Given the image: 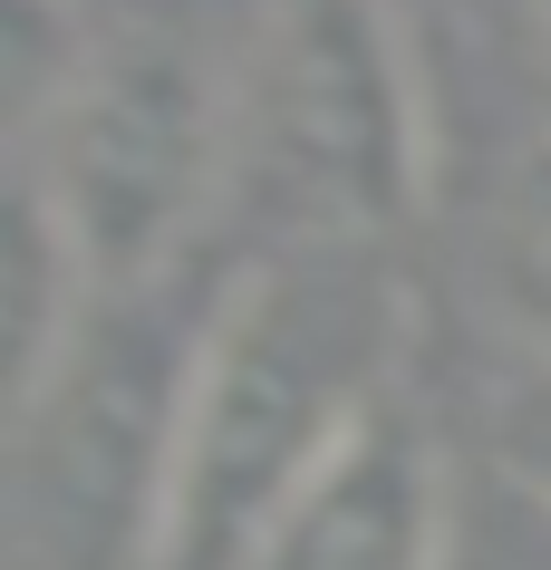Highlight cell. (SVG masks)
Wrapping results in <instances>:
<instances>
[{
  "label": "cell",
  "instance_id": "cell-1",
  "mask_svg": "<svg viewBox=\"0 0 551 570\" xmlns=\"http://www.w3.org/2000/svg\"><path fill=\"white\" fill-rule=\"evenodd\" d=\"M406 281L377 242H262L204 291L146 570H252L309 474L397 406Z\"/></svg>",
  "mask_w": 551,
  "mask_h": 570
},
{
  "label": "cell",
  "instance_id": "cell-2",
  "mask_svg": "<svg viewBox=\"0 0 551 570\" xmlns=\"http://www.w3.org/2000/svg\"><path fill=\"white\" fill-rule=\"evenodd\" d=\"M223 204L272 242H387L426 204V78L387 0H252Z\"/></svg>",
  "mask_w": 551,
  "mask_h": 570
},
{
  "label": "cell",
  "instance_id": "cell-3",
  "mask_svg": "<svg viewBox=\"0 0 551 570\" xmlns=\"http://www.w3.org/2000/svg\"><path fill=\"white\" fill-rule=\"evenodd\" d=\"M30 175L88 271V301L165 291L233 194V49H204L184 20L88 39Z\"/></svg>",
  "mask_w": 551,
  "mask_h": 570
},
{
  "label": "cell",
  "instance_id": "cell-4",
  "mask_svg": "<svg viewBox=\"0 0 551 570\" xmlns=\"http://www.w3.org/2000/svg\"><path fill=\"white\" fill-rule=\"evenodd\" d=\"M194 330H204V309L175 320L165 291L88 301L59 387L20 425L39 532H49V551L68 570H146L165 464H175V406H184V367H194Z\"/></svg>",
  "mask_w": 551,
  "mask_h": 570
},
{
  "label": "cell",
  "instance_id": "cell-5",
  "mask_svg": "<svg viewBox=\"0 0 551 570\" xmlns=\"http://www.w3.org/2000/svg\"><path fill=\"white\" fill-rule=\"evenodd\" d=\"M464 474L416 406H377L272 522L252 570H455Z\"/></svg>",
  "mask_w": 551,
  "mask_h": 570
},
{
  "label": "cell",
  "instance_id": "cell-6",
  "mask_svg": "<svg viewBox=\"0 0 551 570\" xmlns=\"http://www.w3.org/2000/svg\"><path fill=\"white\" fill-rule=\"evenodd\" d=\"M88 320V271L68 252L39 175H0V435L39 416Z\"/></svg>",
  "mask_w": 551,
  "mask_h": 570
},
{
  "label": "cell",
  "instance_id": "cell-7",
  "mask_svg": "<svg viewBox=\"0 0 551 570\" xmlns=\"http://www.w3.org/2000/svg\"><path fill=\"white\" fill-rule=\"evenodd\" d=\"M474 281H484L493 320L522 338V358L551 367V136L493 175L484 213H474Z\"/></svg>",
  "mask_w": 551,
  "mask_h": 570
},
{
  "label": "cell",
  "instance_id": "cell-8",
  "mask_svg": "<svg viewBox=\"0 0 551 570\" xmlns=\"http://www.w3.org/2000/svg\"><path fill=\"white\" fill-rule=\"evenodd\" d=\"M88 59V30H78V0H0V146L20 136H49L68 78Z\"/></svg>",
  "mask_w": 551,
  "mask_h": 570
},
{
  "label": "cell",
  "instance_id": "cell-9",
  "mask_svg": "<svg viewBox=\"0 0 551 570\" xmlns=\"http://www.w3.org/2000/svg\"><path fill=\"white\" fill-rule=\"evenodd\" d=\"M455 570H551V512L522 483L474 474L455 512Z\"/></svg>",
  "mask_w": 551,
  "mask_h": 570
},
{
  "label": "cell",
  "instance_id": "cell-10",
  "mask_svg": "<svg viewBox=\"0 0 551 570\" xmlns=\"http://www.w3.org/2000/svg\"><path fill=\"white\" fill-rule=\"evenodd\" d=\"M493 474L522 483L551 512V367L522 358V377L493 396Z\"/></svg>",
  "mask_w": 551,
  "mask_h": 570
},
{
  "label": "cell",
  "instance_id": "cell-11",
  "mask_svg": "<svg viewBox=\"0 0 551 570\" xmlns=\"http://www.w3.org/2000/svg\"><path fill=\"white\" fill-rule=\"evenodd\" d=\"M542 49H551V30H542Z\"/></svg>",
  "mask_w": 551,
  "mask_h": 570
}]
</instances>
